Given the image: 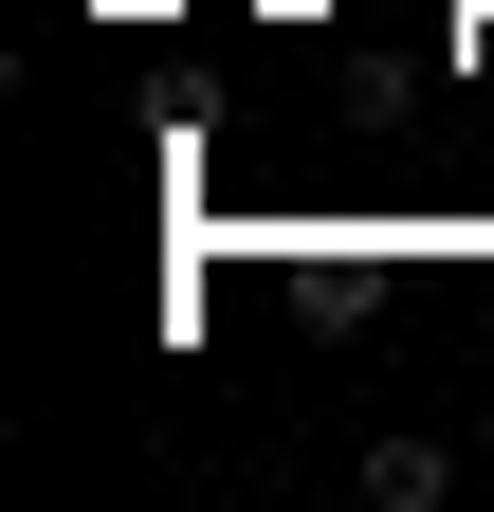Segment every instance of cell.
Here are the masks:
<instances>
[{"mask_svg":"<svg viewBox=\"0 0 494 512\" xmlns=\"http://www.w3.org/2000/svg\"><path fill=\"white\" fill-rule=\"evenodd\" d=\"M366 494H385V512H440V439H366Z\"/></svg>","mask_w":494,"mask_h":512,"instance_id":"1","label":"cell"}]
</instances>
